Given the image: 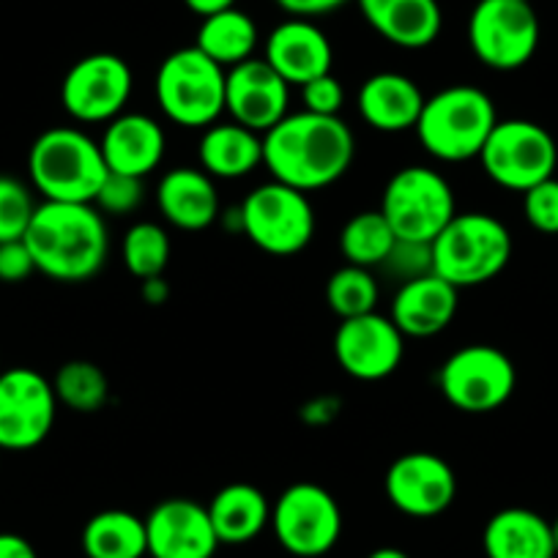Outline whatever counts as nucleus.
<instances>
[{
  "label": "nucleus",
  "mask_w": 558,
  "mask_h": 558,
  "mask_svg": "<svg viewBox=\"0 0 558 558\" xmlns=\"http://www.w3.org/2000/svg\"><path fill=\"white\" fill-rule=\"evenodd\" d=\"M356 137L340 116L288 112L263 134V165L274 181L299 192L326 190L351 170Z\"/></svg>",
  "instance_id": "1"
},
{
  "label": "nucleus",
  "mask_w": 558,
  "mask_h": 558,
  "mask_svg": "<svg viewBox=\"0 0 558 558\" xmlns=\"http://www.w3.org/2000/svg\"><path fill=\"white\" fill-rule=\"evenodd\" d=\"M23 241L36 271L56 282H88L105 268L110 252L105 214L94 203H39Z\"/></svg>",
  "instance_id": "2"
},
{
  "label": "nucleus",
  "mask_w": 558,
  "mask_h": 558,
  "mask_svg": "<svg viewBox=\"0 0 558 558\" xmlns=\"http://www.w3.org/2000/svg\"><path fill=\"white\" fill-rule=\"evenodd\" d=\"M496 123V105L485 90L476 85H449L425 99L413 132L433 159L458 165L480 159Z\"/></svg>",
  "instance_id": "3"
},
{
  "label": "nucleus",
  "mask_w": 558,
  "mask_h": 558,
  "mask_svg": "<svg viewBox=\"0 0 558 558\" xmlns=\"http://www.w3.org/2000/svg\"><path fill=\"white\" fill-rule=\"evenodd\" d=\"M107 173L99 143L83 129L52 126L31 146V184L45 201L94 203Z\"/></svg>",
  "instance_id": "4"
},
{
  "label": "nucleus",
  "mask_w": 558,
  "mask_h": 558,
  "mask_svg": "<svg viewBox=\"0 0 558 558\" xmlns=\"http://www.w3.org/2000/svg\"><path fill=\"white\" fill-rule=\"evenodd\" d=\"M512 260V233L485 211L454 214L433 241V274L449 286L476 288L496 279Z\"/></svg>",
  "instance_id": "5"
},
{
  "label": "nucleus",
  "mask_w": 558,
  "mask_h": 558,
  "mask_svg": "<svg viewBox=\"0 0 558 558\" xmlns=\"http://www.w3.org/2000/svg\"><path fill=\"white\" fill-rule=\"evenodd\" d=\"M225 74L228 69L201 52L181 47L170 52L157 72V105L173 123L208 129L225 112Z\"/></svg>",
  "instance_id": "6"
},
{
  "label": "nucleus",
  "mask_w": 558,
  "mask_h": 558,
  "mask_svg": "<svg viewBox=\"0 0 558 558\" xmlns=\"http://www.w3.org/2000/svg\"><path fill=\"white\" fill-rule=\"evenodd\" d=\"M380 214L397 239L433 244L458 214L454 192L438 170L425 165L397 170L380 197Z\"/></svg>",
  "instance_id": "7"
},
{
  "label": "nucleus",
  "mask_w": 558,
  "mask_h": 558,
  "mask_svg": "<svg viewBox=\"0 0 558 558\" xmlns=\"http://www.w3.org/2000/svg\"><path fill=\"white\" fill-rule=\"evenodd\" d=\"M241 233L274 257L307 250L315 235V211L307 195L279 181L255 186L239 208Z\"/></svg>",
  "instance_id": "8"
},
{
  "label": "nucleus",
  "mask_w": 558,
  "mask_h": 558,
  "mask_svg": "<svg viewBox=\"0 0 558 558\" xmlns=\"http://www.w3.org/2000/svg\"><path fill=\"white\" fill-rule=\"evenodd\" d=\"M480 162L493 184L523 195L531 186L556 175L558 146L553 134L539 123L509 118L493 126Z\"/></svg>",
  "instance_id": "9"
},
{
  "label": "nucleus",
  "mask_w": 558,
  "mask_h": 558,
  "mask_svg": "<svg viewBox=\"0 0 558 558\" xmlns=\"http://www.w3.org/2000/svg\"><path fill=\"white\" fill-rule=\"evenodd\" d=\"M539 17L529 0H480L469 17L476 61L496 72L523 69L539 47Z\"/></svg>",
  "instance_id": "10"
},
{
  "label": "nucleus",
  "mask_w": 558,
  "mask_h": 558,
  "mask_svg": "<svg viewBox=\"0 0 558 558\" xmlns=\"http://www.w3.org/2000/svg\"><path fill=\"white\" fill-rule=\"evenodd\" d=\"M518 386L512 359L496 345L474 342L454 351L438 373V389L463 413H493L507 405Z\"/></svg>",
  "instance_id": "11"
},
{
  "label": "nucleus",
  "mask_w": 558,
  "mask_h": 558,
  "mask_svg": "<svg viewBox=\"0 0 558 558\" xmlns=\"http://www.w3.org/2000/svg\"><path fill=\"white\" fill-rule=\"evenodd\" d=\"M271 529L291 556L320 558L340 542V504L326 487L296 482L286 487L271 507Z\"/></svg>",
  "instance_id": "12"
},
{
  "label": "nucleus",
  "mask_w": 558,
  "mask_h": 558,
  "mask_svg": "<svg viewBox=\"0 0 558 558\" xmlns=\"http://www.w3.org/2000/svg\"><path fill=\"white\" fill-rule=\"evenodd\" d=\"M58 397L52 380L31 367L0 373V449L28 452L52 433Z\"/></svg>",
  "instance_id": "13"
},
{
  "label": "nucleus",
  "mask_w": 558,
  "mask_h": 558,
  "mask_svg": "<svg viewBox=\"0 0 558 558\" xmlns=\"http://www.w3.org/2000/svg\"><path fill=\"white\" fill-rule=\"evenodd\" d=\"M134 74L121 56L94 52L74 63L61 83V105L77 123H110L132 99Z\"/></svg>",
  "instance_id": "14"
},
{
  "label": "nucleus",
  "mask_w": 558,
  "mask_h": 558,
  "mask_svg": "<svg viewBox=\"0 0 558 558\" xmlns=\"http://www.w3.org/2000/svg\"><path fill=\"white\" fill-rule=\"evenodd\" d=\"M386 498L408 518H436L458 498L454 469L433 452L400 454L386 471Z\"/></svg>",
  "instance_id": "15"
},
{
  "label": "nucleus",
  "mask_w": 558,
  "mask_h": 558,
  "mask_svg": "<svg viewBox=\"0 0 558 558\" xmlns=\"http://www.w3.org/2000/svg\"><path fill=\"white\" fill-rule=\"evenodd\" d=\"M337 364L356 380H384L405 356V335L380 313L342 320L335 335Z\"/></svg>",
  "instance_id": "16"
},
{
  "label": "nucleus",
  "mask_w": 558,
  "mask_h": 558,
  "mask_svg": "<svg viewBox=\"0 0 558 558\" xmlns=\"http://www.w3.org/2000/svg\"><path fill=\"white\" fill-rule=\"evenodd\" d=\"M288 107L291 85L263 58H250L225 74V112L241 126L266 134L288 116Z\"/></svg>",
  "instance_id": "17"
},
{
  "label": "nucleus",
  "mask_w": 558,
  "mask_h": 558,
  "mask_svg": "<svg viewBox=\"0 0 558 558\" xmlns=\"http://www.w3.org/2000/svg\"><path fill=\"white\" fill-rule=\"evenodd\" d=\"M151 558H214L219 539L208 509L192 498H165L146 518Z\"/></svg>",
  "instance_id": "18"
},
{
  "label": "nucleus",
  "mask_w": 558,
  "mask_h": 558,
  "mask_svg": "<svg viewBox=\"0 0 558 558\" xmlns=\"http://www.w3.org/2000/svg\"><path fill=\"white\" fill-rule=\"evenodd\" d=\"M263 61L288 85H307L331 74L335 50L331 41L313 20L291 17L268 34Z\"/></svg>",
  "instance_id": "19"
},
{
  "label": "nucleus",
  "mask_w": 558,
  "mask_h": 558,
  "mask_svg": "<svg viewBox=\"0 0 558 558\" xmlns=\"http://www.w3.org/2000/svg\"><path fill=\"white\" fill-rule=\"evenodd\" d=\"M165 129L143 112H121L105 126L99 140L101 157L110 173L146 179L165 159Z\"/></svg>",
  "instance_id": "20"
},
{
  "label": "nucleus",
  "mask_w": 558,
  "mask_h": 558,
  "mask_svg": "<svg viewBox=\"0 0 558 558\" xmlns=\"http://www.w3.org/2000/svg\"><path fill=\"white\" fill-rule=\"evenodd\" d=\"M460 307V291L449 286L438 274L402 282L391 302V315L397 329L413 340L436 337L454 320Z\"/></svg>",
  "instance_id": "21"
},
{
  "label": "nucleus",
  "mask_w": 558,
  "mask_h": 558,
  "mask_svg": "<svg viewBox=\"0 0 558 558\" xmlns=\"http://www.w3.org/2000/svg\"><path fill=\"white\" fill-rule=\"evenodd\" d=\"M369 28L402 50H425L441 36L438 0H356Z\"/></svg>",
  "instance_id": "22"
},
{
  "label": "nucleus",
  "mask_w": 558,
  "mask_h": 558,
  "mask_svg": "<svg viewBox=\"0 0 558 558\" xmlns=\"http://www.w3.org/2000/svg\"><path fill=\"white\" fill-rule=\"evenodd\" d=\"M359 116L367 126L384 134H400L416 126L425 94L400 72H378L367 77L356 96Z\"/></svg>",
  "instance_id": "23"
},
{
  "label": "nucleus",
  "mask_w": 558,
  "mask_h": 558,
  "mask_svg": "<svg viewBox=\"0 0 558 558\" xmlns=\"http://www.w3.org/2000/svg\"><path fill=\"white\" fill-rule=\"evenodd\" d=\"M157 206L165 222L179 230L211 228L219 219V192L208 173L195 168H173L157 186Z\"/></svg>",
  "instance_id": "24"
},
{
  "label": "nucleus",
  "mask_w": 558,
  "mask_h": 558,
  "mask_svg": "<svg viewBox=\"0 0 558 558\" xmlns=\"http://www.w3.org/2000/svg\"><path fill=\"white\" fill-rule=\"evenodd\" d=\"M487 558H556L553 523L525 507H509L493 514L482 534Z\"/></svg>",
  "instance_id": "25"
},
{
  "label": "nucleus",
  "mask_w": 558,
  "mask_h": 558,
  "mask_svg": "<svg viewBox=\"0 0 558 558\" xmlns=\"http://www.w3.org/2000/svg\"><path fill=\"white\" fill-rule=\"evenodd\" d=\"M206 509L219 545H246L271 525V504L250 482L225 485Z\"/></svg>",
  "instance_id": "26"
},
{
  "label": "nucleus",
  "mask_w": 558,
  "mask_h": 558,
  "mask_svg": "<svg viewBox=\"0 0 558 558\" xmlns=\"http://www.w3.org/2000/svg\"><path fill=\"white\" fill-rule=\"evenodd\" d=\"M201 170L211 179H244L263 165V134L241 123H211L197 146Z\"/></svg>",
  "instance_id": "27"
},
{
  "label": "nucleus",
  "mask_w": 558,
  "mask_h": 558,
  "mask_svg": "<svg viewBox=\"0 0 558 558\" xmlns=\"http://www.w3.org/2000/svg\"><path fill=\"white\" fill-rule=\"evenodd\" d=\"M83 550L88 558L148 556L146 520L126 512V509L96 512L83 529Z\"/></svg>",
  "instance_id": "28"
},
{
  "label": "nucleus",
  "mask_w": 558,
  "mask_h": 558,
  "mask_svg": "<svg viewBox=\"0 0 558 558\" xmlns=\"http://www.w3.org/2000/svg\"><path fill=\"white\" fill-rule=\"evenodd\" d=\"M195 47L206 52L211 61H217L222 69H233L239 63L255 58L257 47V25L241 9H225V12L203 17L197 28Z\"/></svg>",
  "instance_id": "29"
},
{
  "label": "nucleus",
  "mask_w": 558,
  "mask_h": 558,
  "mask_svg": "<svg viewBox=\"0 0 558 558\" xmlns=\"http://www.w3.org/2000/svg\"><path fill=\"white\" fill-rule=\"evenodd\" d=\"M397 235L386 217L378 211H362L345 222L340 230V252L345 263L362 268H375L389 257Z\"/></svg>",
  "instance_id": "30"
},
{
  "label": "nucleus",
  "mask_w": 558,
  "mask_h": 558,
  "mask_svg": "<svg viewBox=\"0 0 558 558\" xmlns=\"http://www.w3.org/2000/svg\"><path fill=\"white\" fill-rule=\"evenodd\" d=\"M52 389L61 405L77 413H96L110 402V378L99 364L85 359L63 364L52 378Z\"/></svg>",
  "instance_id": "31"
},
{
  "label": "nucleus",
  "mask_w": 558,
  "mask_h": 558,
  "mask_svg": "<svg viewBox=\"0 0 558 558\" xmlns=\"http://www.w3.org/2000/svg\"><path fill=\"white\" fill-rule=\"evenodd\" d=\"M378 299L380 288L378 279L373 277V268L345 263V266L337 268L329 277V282H326V302H329L331 313L340 320L375 313Z\"/></svg>",
  "instance_id": "32"
},
{
  "label": "nucleus",
  "mask_w": 558,
  "mask_h": 558,
  "mask_svg": "<svg viewBox=\"0 0 558 558\" xmlns=\"http://www.w3.org/2000/svg\"><path fill=\"white\" fill-rule=\"evenodd\" d=\"M170 235L157 222H134L123 235V266L140 282L151 277H162L170 263Z\"/></svg>",
  "instance_id": "33"
},
{
  "label": "nucleus",
  "mask_w": 558,
  "mask_h": 558,
  "mask_svg": "<svg viewBox=\"0 0 558 558\" xmlns=\"http://www.w3.org/2000/svg\"><path fill=\"white\" fill-rule=\"evenodd\" d=\"M34 214V192L12 175H0V244L23 239Z\"/></svg>",
  "instance_id": "34"
},
{
  "label": "nucleus",
  "mask_w": 558,
  "mask_h": 558,
  "mask_svg": "<svg viewBox=\"0 0 558 558\" xmlns=\"http://www.w3.org/2000/svg\"><path fill=\"white\" fill-rule=\"evenodd\" d=\"M140 203H143V179L121 173H107L99 195L94 197V206L105 217H126V214L137 211Z\"/></svg>",
  "instance_id": "35"
},
{
  "label": "nucleus",
  "mask_w": 558,
  "mask_h": 558,
  "mask_svg": "<svg viewBox=\"0 0 558 558\" xmlns=\"http://www.w3.org/2000/svg\"><path fill=\"white\" fill-rule=\"evenodd\" d=\"M380 268H386L391 277L400 279V286L411 282V279L427 277V274H433V244L397 239V244L391 246L389 257L380 263Z\"/></svg>",
  "instance_id": "36"
},
{
  "label": "nucleus",
  "mask_w": 558,
  "mask_h": 558,
  "mask_svg": "<svg viewBox=\"0 0 558 558\" xmlns=\"http://www.w3.org/2000/svg\"><path fill=\"white\" fill-rule=\"evenodd\" d=\"M525 222L545 235H558V179L542 181L523 192Z\"/></svg>",
  "instance_id": "37"
},
{
  "label": "nucleus",
  "mask_w": 558,
  "mask_h": 558,
  "mask_svg": "<svg viewBox=\"0 0 558 558\" xmlns=\"http://www.w3.org/2000/svg\"><path fill=\"white\" fill-rule=\"evenodd\" d=\"M304 110L318 112V116H340L342 105H345V88L335 74H324V77L313 80V83L302 85Z\"/></svg>",
  "instance_id": "38"
},
{
  "label": "nucleus",
  "mask_w": 558,
  "mask_h": 558,
  "mask_svg": "<svg viewBox=\"0 0 558 558\" xmlns=\"http://www.w3.org/2000/svg\"><path fill=\"white\" fill-rule=\"evenodd\" d=\"M34 271V255H31L28 244H25L23 239L3 241V244H0V282L17 286V282H25Z\"/></svg>",
  "instance_id": "39"
},
{
  "label": "nucleus",
  "mask_w": 558,
  "mask_h": 558,
  "mask_svg": "<svg viewBox=\"0 0 558 558\" xmlns=\"http://www.w3.org/2000/svg\"><path fill=\"white\" fill-rule=\"evenodd\" d=\"M282 12H288L291 17L313 20L320 17V14H331L337 9H342L348 0H274Z\"/></svg>",
  "instance_id": "40"
},
{
  "label": "nucleus",
  "mask_w": 558,
  "mask_h": 558,
  "mask_svg": "<svg viewBox=\"0 0 558 558\" xmlns=\"http://www.w3.org/2000/svg\"><path fill=\"white\" fill-rule=\"evenodd\" d=\"M0 558H39V556H36L34 545H31L25 536L12 534V531H3V534H0Z\"/></svg>",
  "instance_id": "41"
},
{
  "label": "nucleus",
  "mask_w": 558,
  "mask_h": 558,
  "mask_svg": "<svg viewBox=\"0 0 558 558\" xmlns=\"http://www.w3.org/2000/svg\"><path fill=\"white\" fill-rule=\"evenodd\" d=\"M184 7L197 17H211V14L225 12V9H233L235 0H184Z\"/></svg>",
  "instance_id": "42"
},
{
  "label": "nucleus",
  "mask_w": 558,
  "mask_h": 558,
  "mask_svg": "<svg viewBox=\"0 0 558 558\" xmlns=\"http://www.w3.org/2000/svg\"><path fill=\"white\" fill-rule=\"evenodd\" d=\"M168 296H170V288L162 277L143 279V299H146L148 304H162Z\"/></svg>",
  "instance_id": "43"
},
{
  "label": "nucleus",
  "mask_w": 558,
  "mask_h": 558,
  "mask_svg": "<svg viewBox=\"0 0 558 558\" xmlns=\"http://www.w3.org/2000/svg\"><path fill=\"white\" fill-rule=\"evenodd\" d=\"M367 558H411L405 550H400V547H378V550L369 553Z\"/></svg>",
  "instance_id": "44"
},
{
  "label": "nucleus",
  "mask_w": 558,
  "mask_h": 558,
  "mask_svg": "<svg viewBox=\"0 0 558 558\" xmlns=\"http://www.w3.org/2000/svg\"><path fill=\"white\" fill-rule=\"evenodd\" d=\"M553 542H556V553H558V518L553 520Z\"/></svg>",
  "instance_id": "45"
},
{
  "label": "nucleus",
  "mask_w": 558,
  "mask_h": 558,
  "mask_svg": "<svg viewBox=\"0 0 558 558\" xmlns=\"http://www.w3.org/2000/svg\"><path fill=\"white\" fill-rule=\"evenodd\" d=\"M0 452H3V449H0Z\"/></svg>",
  "instance_id": "46"
},
{
  "label": "nucleus",
  "mask_w": 558,
  "mask_h": 558,
  "mask_svg": "<svg viewBox=\"0 0 558 558\" xmlns=\"http://www.w3.org/2000/svg\"><path fill=\"white\" fill-rule=\"evenodd\" d=\"M0 373H3V369H0Z\"/></svg>",
  "instance_id": "47"
},
{
  "label": "nucleus",
  "mask_w": 558,
  "mask_h": 558,
  "mask_svg": "<svg viewBox=\"0 0 558 558\" xmlns=\"http://www.w3.org/2000/svg\"><path fill=\"white\" fill-rule=\"evenodd\" d=\"M529 3H531V0H529Z\"/></svg>",
  "instance_id": "48"
}]
</instances>
